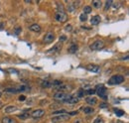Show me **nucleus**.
<instances>
[{"mask_svg": "<svg viewBox=\"0 0 129 123\" xmlns=\"http://www.w3.org/2000/svg\"><path fill=\"white\" fill-rule=\"evenodd\" d=\"M124 82V77L121 74H115L108 80V84H119Z\"/></svg>", "mask_w": 129, "mask_h": 123, "instance_id": "nucleus-1", "label": "nucleus"}, {"mask_svg": "<svg viewBox=\"0 0 129 123\" xmlns=\"http://www.w3.org/2000/svg\"><path fill=\"white\" fill-rule=\"evenodd\" d=\"M95 92L98 94L99 97H101L103 99L107 98V96H106V88L104 87L103 84H97L96 88H95Z\"/></svg>", "mask_w": 129, "mask_h": 123, "instance_id": "nucleus-2", "label": "nucleus"}, {"mask_svg": "<svg viewBox=\"0 0 129 123\" xmlns=\"http://www.w3.org/2000/svg\"><path fill=\"white\" fill-rule=\"evenodd\" d=\"M70 119V114L68 113H64V114H60L58 116H54L52 118V121L54 123H59V122H63V121H67Z\"/></svg>", "mask_w": 129, "mask_h": 123, "instance_id": "nucleus-3", "label": "nucleus"}, {"mask_svg": "<svg viewBox=\"0 0 129 123\" xmlns=\"http://www.w3.org/2000/svg\"><path fill=\"white\" fill-rule=\"evenodd\" d=\"M55 18H56L57 21H59V22H61V23H65V22L68 21V15H67L65 12H60V11H58V12L56 13Z\"/></svg>", "mask_w": 129, "mask_h": 123, "instance_id": "nucleus-4", "label": "nucleus"}, {"mask_svg": "<svg viewBox=\"0 0 129 123\" xmlns=\"http://www.w3.org/2000/svg\"><path fill=\"white\" fill-rule=\"evenodd\" d=\"M103 47H104V43H103V42L100 41V40H97V41L93 42V43L90 45V50H92V51H98V50H101Z\"/></svg>", "mask_w": 129, "mask_h": 123, "instance_id": "nucleus-5", "label": "nucleus"}, {"mask_svg": "<svg viewBox=\"0 0 129 123\" xmlns=\"http://www.w3.org/2000/svg\"><path fill=\"white\" fill-rule=\"evenodd\" d=\"M71 95H69V94H67L65 92H57L54 94V99H56V100H60V101H64L66 100L67 98H69Z\"/></svg>", "mask_w": 129, "mask_h": 123, "instance_id": "nucleus-6", "label": "nucleus"}, {"mask_svg": "<svg viewBox=\"0 0 129 123\" xmlns=\"http://www.w3.org/2000/svg\"><path fill=\"white\" fill-rule=\"evenodd\" d=\"M25 90H28V87L25 86H18V87H11V88L5 89L6 92H20V91H25Z\"/></svg>", "mask_w": 129, "mask_h": 123, "instance_id": "nucleus-7", "label": "nucleus"}, {"mask_svg": "<svg viewBox=\"0 0 129 123\" xmlns=\"http://www.w3.org/2000/svg\"><path fill=\"white\" fill-rule=\"evenodd\" d=\"M54 39H55V35L52 32H48L47 34L45 35V37H44V43L50 44V43H52V42L54 41Z\"/></svg>", "mask_w": 129, "mask_h": 123, "instance_id": "nucleus-8", "label": "nucleus"}, {"mask_svg": "<svg viewBox=\"0 0 129 123\" xmlns=\"http://www.w3.org/2000/svg\"><path fill=\"white\" fill-rule=\"evenodd\" d=\"M44 114H45V110L44 109H36V110H33L32 111L31 116L34 117V118H40Z\"/></svg>", "mask_w": 129, "mask_h": 123, "instance_id": "nucleus-9", "label": "nucleus"}, {"mask_svg": "<svg viewBox=\"0 0 129 123\" xmlns=\"http://www.w3.org/2000/svg\"><path fill=\"white\" fill-rule=\"evenodd\" d=\"M64 103H67V104H76L79 102V98L75 97V96H70L69 98H67L66 100L63 101Z\"/></svg>", "mask_w": 129, "mask_h": 123, "instance_id": "nucleus-10", "label": "nucleus"}, {"mask_svg": "<svg viewBox=\"0 0 129 123\" xmlns=\"http://www.w3.org/2000/svg\"><path fill=\"white\" fill-rule=\"evenodd\" d=\"M85 69H87L88 72H92V73H99V70H100L98 66H95V65H87Z\"/></svg>", "mask_w": 129, "mask_h": 123, "instance_id": "nucleus-11", "label": "nucleus"}, {"mask_svg": "<svg viewBox=\"0 0 129 123\" xmlns=\"http://www.w3.org/2000/svg\"><path fill=\"white\" fill-rule=\"evenodd\" d=\"M90 23H92V25H98L100 23V16L99 15L92 16V18L90 19Z\"/></svg>", "mask_w": 129, "mask_h": 123, "instance_id": "nucleus-12", "label": "nucleus"}, {"mask_svg": "<svg viewBox=\"0 0 129 123\" xmlns=\"http://www.w3.org/2000/svg\"><path fill=\"white\" fill-rule=\"evenodd\" d=\"M29 29L33 32H36V33H39L41 32V27L39 24H32L30 27H29Z\"/></svg>", "mask_w": 129, "mask_h": 123, "instance_id": "nucleus-13", "label": "nucleus"}, {"mask_svg": "<svg viewBox=\"0 0 129 123\" xmlns=\"http://www.w3.org/2000/svg\"><path fill=\"white\" fill-rule=\"evenodd\" d=\"M85 100H87V102L89 105H94V104H96L97 103V99L95 97H93V96H89V97H87V99H85Z\"/></svg>", "mask_w": 129, "mask_h": 123, "instance_id": "nucleus-14", "label": "nucleus"}, {"mask_svg": "<svg viewBox=\"0 0 129 123\" xmlns=\"http://www.w3.org/2000/svg\"><path fill=\"white\" fill-rule=\"evenodd\" d=\"M17 109H18L17 106H15V105H9V106L5 107V110H4V112H5V113H11L13 111H16Z\"/></svg>", "mask_w": 129, "mask_h": 123, "instance_id": "nucleus-15", "label": "nucleus"}, {"mask_svg": "<svg viewBox=\"0 0 129 123\" xmlns=\"http://www.w3.org/2000/svg\"><path fill=\"white\" fill-rule=\"evenodd\" d=\"M76 6H78V4H76L75 2H74V3H70L68 6H67V10H68L69 12H73V11H75V9H76Z\"/></svg>", "mask_w": 129, "mask_h": 123, "instance_id": "nucleus-16", "label": "nucleus"}, {"mask_svg": "<svg viewBox=\"0 0 129 123\" xmlns=\"http://www.w3.org/2000/svg\"><path fill=\"white\" fill-rule=\"evenodd\" d=\"M2 123H17V121L11 117H4L2 118Z\"/></svg>", "mask_w": 129, "mask_h": 123, "instance_id": "nucleus-17", "label": "nucleus"}, {"mask_svg": "<svg viewBox=\"0 0 129 123\" xmlns=\"http://www.w3.org/2000/svg\"><path fill=\"white\" fill-rule=\"evenodd\" d=\"M54 88L56 89V90H58V92H63V90H66V89H68L69 87L67 86H65V84H61V86H56Z\"/></svg>", "mask_w": 129, "mask_h": 123, "instance_id": "nucleus-18", "label": "nucleus"}, {"mask_svg": "<svg viewBox=\"0 0 129 123\" xmlns=\"http://www.w3.org/2000/svg\"><path fill=\"white\" fill-rule=\"evenodd\" d=\"M41 86H42V87H44V88H48V87L52 86V82L46 79V80H43L42 83H41Z\"/></svg>", "mask_w": 129, "mask_h": 123, "instance_id": "nucleus-19", "label": "nucleus"}, {"mask_svg": "<svg viewBox=\"0 0 129 123\" xmlns=\"http://www.w3.org/2000/svg\"><path fill=\"white\" fill-rule=\"evenodd\" d=\"M101 5H102V3H101V1H100V0H93V1H92V6H93L94 8L99 9L100 7H101Z\"/></svg>", "mask_w": 129, "mask_h": 123, "instance_id": "nucleus-20", "label": "nucleus"}, {"mask_svg": "<svg viewBox=\"0 0 129 123\" xmlns=\"http://www.w3.org/2000/svg\"><path fill=\"white\" fill-rule=\"evenodd\" d=\"M69 53H71V54H75V53H76V51H78V46L76 45H75V44H73L71 45L70 48H69Z\"/></svg>", "mask_w": 129, "mask_h": 123, "instance_id": "nucleus-21", "label": "nucleus"}, {"mask_svg": "<svg viewBox=\"0 0 129 123\" xmlns=\"http://www.w3.org/2000/svg\"><path fill=\"white\" fill-rule=\"evenodd\" d=\"M94 109L92 107H83V112L85 113V114H90V113H93Z\"/></svg>", "mask_w": 129, "mask_h": 123, "instance_id": "nucleus-22", "label": "nucleus"}, {"mask_svg": "<svg viewBox=\"0 0 129 123\" xmlns=\"http://www.w3.org/2000/svg\"><path fill=\"white\" fill-rule=\"evenodd\" d=\"M61 84H63V82H62L61 80H59V79H56V80H54V82H52V86H53L54 87L59 86H61Z\"/></svg>", "mask_w": 129, "mask_h": 123, "instance_id": "nucleus-23", "label": "nucleus"}, {"mask_svg": "<svg viewBox=\"0 0 129 123\" xmlns=\"http://www.w3.org/2000/svg\"><path fill=\"white\" fill-rule=\"evenodd\" d=\"M90 12H92V7H90V6H84L83 7V14L87 15V14H88Z\"/></svg>", "mask_w": 129, "mask_h": 123, "instance_id": "nucleus-24", "label": "nucleus"}, {"mask_svg": "<svg viewBox=\"0 0 129 123\" xmlns=\"http://www.w3.org/2000/svg\"><path fill=\"white\" fill-rule=\"evenodd\" d=\"M61 48H62V45H61V44H57L52 50H49V52H56V51H59Z\"/></svg>", "mask_w": 129, "mask_h": 123, "instance_id": "nucleus-25", "label": "nucleus"}, {"mask_svg": "<svg viewBox=\"0 0 129 123\" xmlns=\"http://www.w3.org/2000/svg\"><path fill=\"white\" fill-rule=\"evenodd\" d=\"M114 112H115V114L117 116H122L124 115V111L121 110V109H114Z\"/></svg>", "mask_w": 129, "mask_h": 123, "instance_id": "nucleus-26", "label": "nucleus"}, {"mask_svg": "<svg viewBox=\"0 0 129 123\" xmlns=\"http://www.w3.org/2000/svg\"><path fill=\"white\" fill-rule=\"evenodd\" d=\"M79 20L82 21V22H85V21L87 20V16L85 15V14H83V13L80 14V15H79Z\"/></svg>", "mask_w": 129, "mask_h": 123, "instance_id": "nucleus-27", "label": "nucleus"}, {"mask_svg": "<svg viewBox=\"0 0 129 123\" xmlns=\"http://www.w3.org/2000/svg\"><path fill=\"white\" fill-rule=\"evenodd\" d=\"M64 113H67L66 109H60L57 111H53V114H64Z\"/></svg>", "mask_w": 129, "mask_h": 123, "instance_id": "nucleus-28", "label": "nucleus"}, {"mask_svg": "<svg viewBox=\"0 0 129 123\" xmlns=\"http://www.w3.org/2000/svg\"><path fill=\"white\" fill-rule=\"evenodd\" d=\"M19 118H21V119H27V118L28 117H29V114H28V113H23V114H20V115H19L18 116Z\"/></svg>", "mask_w": 129, "mask_h": 123, "instance_id": "nucleus-29", "label": "nucleus"}, {"mask_svg": "<svg viewBox=\"0 0 129 123\" xmlns=\"http://www.w3.org/2000/svg\"><path fill=\"white\" fill-rule=\"evenodd\" d=\"M111 4H112V1H111V0H109V1H106V3H105V10H108V9L110 8Z\"/></svg>", "mask_w": 129, "mask_h": 123, "instance_id": "nucleus-30", "label": "nucleus"}, {"mask_svg": "<svg viewBox=\"0 0 129 123\" xmlns=\"http://www.w3.org/2000/svg\"><path fill=\"white\" fill-rule=\"evenodd\" d=\"M84 90H83V89H79V92H78V95H79V97H83V95H84Z\"/></svg>", "mask_w": 129, "mask_h": 123, "instance_id": "nucleus-31", "label": "nucleus"}, {"mask_svg": "<svg viewBox=\"0 0 129 123\" xmlns=\"http://www.w3.org/2000/svg\"><path fill=\"white\" fill-rule=\"evenodd\" d=\"M84 93H87V94H90V95H93V94L95 93V90H94V89H88V90L84 91Z\"/></svg>", "mask_w": 129, "mask_h": 123, "instance_id": "nucleus-32", "label": "nucleus"}, {"mask_svg": "<svg viewBox=\"0 0 129 123\" xmlns=\"http://www.w3.org/2000/svg\"><path fill=\"white\" fill-rule=\"evenodd\" d=\"M65 30H66V31H69V32H71V30H73V27H71V25H67V26H66V28H65Z\"/></svg>", "mask_w": 129, "mask_h": 123, "instance_id": "nucleus-33", "label": "nucleus"}, {"mask_svg": "<svg viewBox=\"0 0 129 123\" xmlns=\"http://www.w3.org/2000/svg\"><path fill=\"white\" fill-rule=\"evenodd\" d=\"M93 123H103V120H102V118H96V119H95V121L93 122Z\"/></svg>", "mask_w": 129, "mask_h": 123, "instance_id": "nucleus-34", "label": "nucleus"}, {"mask_svg": "<svg viewBox=\"0 0 129 123\" xmlns=\"http://www.w3.org/2000/svg\"><path fill=\"white\" fill-rule=\"evenodd\" d=\"M21 27H18V28H16V30H15V34L16 35H19V34H20V32H21Z\"/></svg>", "mask_w": 129, "mask_h": 123, "instance_id": "nucleus-35", "label": "nucleus"}, {"mask_svg": "<svg viewBox=\"0 0 129 123\" xmlns=\"http://www.w3.org/2000/svg\"><path fill=\"white\" fill-rule=\"evenodd\" d=\"M66 40H67V36H65V35H62V36H60V41L64 42V41H66Z\"/></svg>", "mask_w": 129, "mask_h": 123, "instance_id": "nucleus-36", "label": "nucleus"}, {"mask_svg": "<svg viewBox=\"0 0 129 123\" xmlns=\"http://www.w3.org/2000/svg\"><path fill=\"white\" fill-rule=\"evenodd\" d=\"M26 99V97L24 96V95H22V96H19V100H25Z\"/></svg>", "mask_w": 129, "mask_h": 123, "instance_id": "nucleus-37", "label": "nucleus"}, {"mask_svg": "<svg viewBox=\"0 0 129 123\" xmlns=\"http://www.w3.org/2000/svg\"><path fill=\"white\" fill-rule=\"evenodd\" d=\"M3 26H4V23H1V25H0V29H2Z\"/></svg>", "mask_w": 129, "mask_h": 123, "instance_id": "nucleus-38", "label": "nucleus"}, {"mask_svg": "<svg viewBox=\"0 0 129 123\" xmlns=\"http://www.w3.org/2000/svg\"><path fill=\"white\" fill-rule=\"evenodd\" d=\"M121 60H128V57H125V58H121Z\"/></svg>", "mask_w": 129, "mask_h": 123, "instance_id": "nucleus-39", "label": "nucleus"}, {"mask_svg": "<svg viewBox=\"0 0 129 123\" xmlns=\"http://www.w3.org/2000/svg\"><path fill=\"white\" fill-rule=\"evenodd\" d=\"M107 106V104H102L101 106H100V107H106Z\"/></svg>", "mask_w": 129, "mask_h": 123, "instance_id": "nucleus-40", "label": "nucleus"}, {"mask_svg": "<svg viewBox=\"0 0 129 123\" xmlns=\"http://www.w3.org/2000/svg\"><path fill=\"white\" fill-rule=\"evenodd\" d=\"M1 107H2V102L0 101V108H1Z\"/></svg>", "mask_w": 129, "mask_h": 123, "instance_id": "nucleus-41", "label": "nucleus"}, {"mask_svg": "<svg viewBox=\"0 0 129 123\" xmlns=\"http://www.w3.org/2000/svg\"><path fill=\"white\" fill-rule=\"evenodd\" d=\"M1 95H2V93H1V91H0V97H1Z\"/></svg>", "mask_w": 129, "mask_h": 123, "instance_id": "nucleus-42", "label": "nucleus"}]
</instances>
